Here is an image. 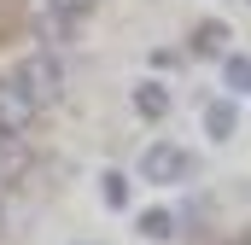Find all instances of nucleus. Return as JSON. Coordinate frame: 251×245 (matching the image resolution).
Segmentation results:
<instances>
[{
  "instance_id": "6",
  "label": "nucleus",
  "mask_w": 251,
  "mask_h": 245,
  "mask_svg": "<svg viewBox=\"0 0 251 245\" xmlns=\"http://www.w3.org/2000/svg\"><path fill=\"white\" fill-rule=\"evenodd\" d=\"M134 111H140L146 122H158V117H164V111H170V94H164V82H140V88H134Z\"/></svg>"
},
{
  "instance_id": "1",
  "label": "nucleus",
  "mask_w": 251,
  "mask_h": 245,
  "mask_svg": "<svg viewBox=\"0 0 251 245\" xmlns=\"http://www.w3.org/2000/svg\"><path fill=\"white\" fill-rule=\"evenodd\" d=\"M35 111H41V99L24 82V70H6L0 76V134H24L35 122Z\"/></svg>"
},
{
  "instance_id": "5",
  "label": "nucleus",
  "mask_w": 251,
  "mask_h": 245,
  "mask_svg": "<svg viewBox=\"0 0 251 245\" xmlns=\"http://www.w3.org/2000/svg\"><path fill=\"white\" fill-rule=\"evenodd\" d=\"M193 53H199V59H228V29H222L216 18H204V24L193 29Z\"/></svg>"
},
{
  "instance_id": "2",
  "label": "nucleus",
  "mask_w": 251,
  "mask_h": 245,
  "mask_svg": "<svg viewBox=\"0 0 251 245\" xmlns=\"http://www.w3.org/2000/svg\"><path fill=\"white\" fill-rule=\"evenodd\" d=\"M187 170H193V158H187V146H176V140H152V146L140 152V175L158 181V187L187 181Z\"/></svg>"
},
{
  "instance_id": "14",
  "label": "nucleus",
  "mask_w": 251,
  "mask_h": 245,
  "mask_svg": "<svg viewBox=\"0 0 251 245\" xmlns=\"http://www.w3.org/2000/svg\"><path fill=\"white\" fill-rule=\"evenodd\" d=\"M246 245H251V234H246Z\"/></svg>"
},
{
  "instance_id": "10",
  "label": "nucleus",
  "mask_w": 251,
  "mask_h": 245,
  "mask_svg": "<svg viewBox=\"0 0 251 245\" xmlns=\"http://www.w3.org/2000/svg\"><path fill=\"white\" fill-rule=\"evenodd\" d=\"M100 193H105V204H111V210H128V181L117 175V170H105V175H100Z\"/></svg>"
},
{
  "instance_id": "9",
  "label": "nucleus",
  "mask_w": 251,
  "mask_h": 245,
  "mask_svg": "<svg viewBox=\"0 0 251 245\" xmlns=\"http://www.w3.org/2000/svg\"><path fill=\"white\" fill-rule=\"evenodd\" d=\"M134 228H140V240H170V234H176L170 210H146V216H134Z\"/></svg>"
},
{
  "instance_id": "12",
  "label": "nucleus",
  "mask_w": 251,
  "mask_h": 245,
  "mask_svg": "<svg viewBox=\"0 0 251 245\" xmlns=\"http://www.w3.org/2000/svg\"><path fill=\"white\" fill-rule=\"evenodd\" d=\"M228 245H246V240H228Z\"/></svg>"
},
{
  "instance_id": "3",
  "label": "nucleus",
  "mask_w": 251,
  "mask_h": 245,
  "mask_svg": "<svg viewBox=\"0 0 251 245\" xmlns=\"http://www.w3.org/2000/svg\"><path fill=\"white\" fill-rule=\"evenodd\" d=\"M18 70H24V82L35 88V99H41V105H53V99L64 94V64L53 59V53H35V59H24Z\"/></svg>"
},
{
  "instance_id": "8",
  "label": "nucleus",
  "mask_w": 251,
  "mask_h": 245,
  "mask_svg": "<svg viewBox=\"0 0 251 245\" xmlns=\"http://www.w3.org/2000/svg\"><path fill=\"white\" fill-rule=\"evenodd\" d=\"M222 82H228V94H251V59L228 53L222 59Z\"/></svg>"
},
{
  "instance_id": "13",
  "label": "nucleus",
  "mask_w": 251,
  "mask_h": 245,
  "mask_svg": "<svg viewBox=\"0 0 251 245\" xmlns=\"http://www.w3.org/2000/svg\"><path fill=\"white\" fill-rule=\"evenodd\" d=\"M0 228H6V216H0Z\"/></svg>"
},
{
  "instance_id": "7",
  "label": "nucleus",
  "mask_w": 251,
  "mask_h": 245,
  "mask_svg": "<svg viewBox=\"0 0 251 245\" xmlns=\"http://www.w3.org/2000/svg\"><path fill=\"white\" fill-rule=\"evenodd\" d=\"M234 122H240L234 99H216V105L204 111V134H210V140H228V134H234Z\"/></svg>"
},
{
  "instance_id": "4",
  "label": "nucleus",
  "mask_w": 251,
  "mask_h": 245,
  "mask_svg": "<svg viewBox=\"0 0 251 245\" xmlns=\"http://www.w3.org/2000/svg\"><path fill=\"white\" fill-rule=\"evenodd\" d=\"M35 170V152L24 146V134H0V187H18Z\"/></svg>"
},
{
  "instance_id": "11",
  "label": "nucleus",
  "mask_w": 251,
  "mask_h": 245,
  "mask_svg": "<svg viewBox=\"0 0 251 245\" xmlns=\"http://www.w3.org/2000/svg\"><path fill=\"white\" fill-rule=\"evenodd\" d=\"M47 6H53V12H64V18H82L94 0H47Z\"/></svg>"
}]
</instances>
